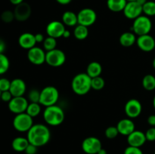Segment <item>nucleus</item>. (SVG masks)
<instances>
[{
    "mask_svg": "<svg viewBox=\"0 0 155 154\" xmlns=\"http://www.w3.org/2000/svg\"><path fill=\"white\" fill-rule=\"evenodd\" d=\"M27 138L29 143L37 147L45 146L49 142L51 132L48 126L43 124H35L27 131Z\"/></svg>",
    "mask_w": 155,
    "mask_h": 154,
    "instance_id": "1",
    "label": "nucleus"
},
{
    "mask_svg": "<svg viewBox=\"0 0 155 154\" xmlns=\"http://www.w3.org/2000/svg\"><path fill=\"white\" fill-rule=\"evenodd\" d=\"M92 78L88 74L81 72L73 78L71 87L74 93L77 95H85L92 89Z\"/></svg>",
    "mask_w": 155,
    "mask_h": 154,
    "instance_id": "2",
    "label": "nucleus"
},
{
    "mask_svg": "<svg viewBox=\"0 0 155 154\" xmlns=\"http://www.w3.org/2000/svg\"><path fill=\"white\" fill-rule=\"evenodd\" d=\"M65 118L63 109L59 106L52 105L45 107L43 112V119L48 125L58 126L64 122Z\"/></svg>",
    "mask_w": 155,
    "mask_h": 154,
    "instance_id": "3",
    "label": "nucleus"
},
{
    "mask_svg": "<svg viewBox=\"0 0 155 154\" xmlns=\"http://www.w3.org/2000/svg\"><path fill=\"white\" fill-rule=\"evenodd\" d=\"M59 99V91L54 86H46L40 91L39 104L44 107L55 105Z\"/></svg>",
    "mask_w": 155,
    "mask_h": 154,
    "instance_id": "4",
    "label": "nucleus"
},
{
    "mask_svg": "<svg viewBox=\"0 0 155 154\" xmlns=\"http://www.w3.org/2000/svg\"><path fill=\"white\" fill-rule=\"evenodd\" d=\"M152 28V23L149 17L141 15L134 20L131 30L138 36L149 34Z\"/></svg>",
    "mask_w": 155,
    "mask_h": 154,
    "instance_id": "5",
    "label": "nucleus"
},
{
    "mask_svg": "<svg viewBox=\"0 0 155 154\" xmlns=\"http://www.w3.org/2000/svg\"><path fill=\"white\" fill-rule=\"evenodd\" d=\"M33 125V117L26 112L17 114L13 119V127L19 132H27Z\"/></svg>",
    "mask_w": 155,
    "mask_h": 154,
    "instance_id": "6",
    "label": "nucleus"
},
{
    "mask_svg": "<svg viewBox=\"0 0 155 154\" xmlns=\"http://www.w3.org/2000/svg\"><path fill=\"white\" fill-rule=\"evenodd\" d=\"M66 61V55L64 52L60 49L55 48L47 51L45 55V63L52 67H59Z\"/></svg>",
    "mask_w": 155,
    "mask_h": 154,
    "instance_id": "7",
    "label": "nucleus"
},
{
    "mask_svg": "<svg viewBox=\"0 0 155 154\" xmlns=\"http://www.w3.org/2000/svg\"><path fill=\"white\" fill-rule=\"evenodd\" d=\"M77 18L78 24L88 27L95 24L97 20V14L93 9L85 8L79 11L77 14Z\"/></svg>",
    "mask_w": 155,
    "mask_h": 154,
    "instance_id": "8",
    "label": "nucleus"
},
{
    "mask_svg": "<svg viewBox=\"0 0 155 154\" xmlns=\"http://www.w3.org/2000/svg\"><path fill=\"white\" fill-rule=\"evenodd\" d=\"M101 148L102 143L96 137H88L82 142V149L86 154H97Z\"/></svg>",
    "mask_w": 155,
    "mask_h": 154,
    "instance_id": "9",
    "label": "nucleus"
},
{
    "mask_svg": "<svg viewBox=\"0 0 155 154\" xmlns=\"http://www.w3.org/2000/svg\"><path fill=\"white\" fill-rule=\"evenodd\" d=\"M8 109L15 115L25 113L28 107L29 101L24 96L13 97L8 103Z\"/></svg>",
    "mask_w": 155,
    "mask_h": 154,
    "instance_id": "10",
    "label": "nucleus"
},
{
    "mask_svg": "<svg viewBox=\"0 0 155 154\" xmlns=\"http://www.w3.org/2000/svg\"><path fill=\"white\" fill-rule=\"evenodd\" d=\"M124 16L130 20H135L142 15V5L136 1L127 2L125 8L123 11Z\"/></svg>",
    "mask_w": 155,
    "mask_h": 154,
    "instance_id": "11",
    "label": "nucleus"
},
{
    "mask_svg": "<svg viewBox=\"0 0 155 154\" xmlns=\"http://www.w3.org/2000/svg\"><path fill=\"white\" fill-rule=\"evenodd\" d=\"M125 113L130 119H134L140 116L142 110V106L137 99H130L126 103L124 107Z\"/></svg>",
    "mask_w": 155,
    "mask_h": 154,
    "instance_id": "12",
    "label": "nucleus"
},
{
    "mask_svg": "<svg viewBox=\"0 0 155 154\" xmlns=\"http://www.w3.org/2000/svg\"><path fill=\"white\" fill-rule=\"evenodd\" d=\"M46 53L39 47H33L28 50L27 58L29 61L34 65H41L45 62Z\"/></svg>",
    "mask_w": 155,
    "mask_h": 154,
    "instance_id": "13",
    "label": "nucleus"
},
{
    "mask_svg": "<svg viewBox=\"0 0 155 154\" xmlns=\"http://www.w3.org/2000/svg\"><path fill=\"white\" fill-rule=\"evenodd\" d=\"M65 30L66 29L64 24L58 21H51L46 27V33L48 36L54 39L63 37V34Z\"/></svg>",
    "mask_w": 155,
    "mask_h": 154,
    "instance_id": "14",
    "label": "nucleus"
},
{
    "mask_svg": "<svg viewBox=\"0 0 155 154\" xmlns=\"http://www.w3.org/2000/svg\"><path fill=\"white\" fill-rule=\"evenodd\" d=\"M136 44L142 51L149 52L154 49L155 39L149 34L139 36L136 39Z\"/></svg>",
    "mask_w": 155,
    "mask_h": 154,
    "instance_id": "15",
    "label": "nucleus"
},
{
    "mask_svg": "<svg viewBox=\"0 0 155 154\" xmlns=\"http://www.w3.org/2000/svg\"><path fill=\"white\" fill-rule=\"evenodd\" d=\"M31 7L27 2H22L15 7L14 14L15 19L18 21H25L29 19L31 15Z\"/></svg>",
    "mask_w": 155,
    "mask_h": 154,
    "instance_id": "16",
    "label": "nucleus"
},
{
    "mask_svg": "<svg viewBox=\"0 0 155 154\" xmlns=\"http://www.w3.org/2000/svg\"><path fill=\"white\" fill-rule=\"evenodd\" d=\"M146 141L145 134L142 131L135 130L130 135L127 136V142L129 143V146L141 147L145 144Z\"/></svg>",
    "mask_w": 155,
    "mask_h": 154,
    "instance_id": "17",
    "label": "nucleus"
},
{
    "mask_svg": "<svg viewBox=\"0 0 155 154\" xmlns=\"http://www.w3.org/2000/svg\"><path fill=\"white\" fill-rule=\"evenodd\" d=\"M27 90V85L23 79L17 78L11 81L10 92L13 97H21L24 96Z\"/></svg>",
    "mask_w": 155,
    "mask_h": 154,
    "instance_id": "18",
    "label": "nucleus"
},
{
    "mask_svg": "<svg viewBox=\"0 0 155 154\" xmlns=\"http://www.w3.org/2000/svg\"><path fill=\"white\" fill-rule=\"evenodd\" d=\"M119 134L128 136L135 131V123L131 119H123L117 125Z\"/></svg>",
    "mask_w": 155,
    "mask_h": 154,
    "instance_id": "19",
    "label": "nucleus"
},
{
    "mask_svg": "<svg viewBox=\"0 0 155 154\" xmlns=\"http://www.w3.org/2000/svg\"><path fill=\"white\" fill-rule=\"evenodd\" d=\"M18 44L24 49H30L36 46V41L35 35L30 33H22L18 38Z\"/></svg>",
    "mask_w": 155,
    "mask_h": 154,
    "instance_id": "20",
    "label": "nucleus"
},
{
    "mask_svg": "<svg viewBox=\"0 0 155 154\" xmlns=\"http://www.w3.org/2000/svg\"><path fill=\"white\" fill-rule=\"evenodd\" d=\"M28 139L24 137H17L12 140V147L16 152H24L29 145Z\"/></svg>",
    "mask_w": 155,
    "mask_h": 154,
    "instance_id": "21",
    "label": "nucleus"
},
{
    "mask_svg": "<svg viewBox=\"0 0 155 154\" xmlns=\"http://www.w3.org/2000/svg\"><path fill=\"white\" fill-rule=\"evenodd\" d=\"M136 34L132 32H126L124 33L120 36V43L122 46L128 48V47L132 46L136 42Z\"/></svg>",
    "mask_w": 155,
    "mask_h": 154,
    "instance_id": "22",
    "label": "nucleus"
},
{
    "mask_svg": "<svg viewBox=\"0 0 155 154\" xmlns=\"http://www.w3.org/2000/svg\"><path fill=\"white\" fill-rule=\"evenodd\" d=\"M102 72V66L98 62L92 61L89 63L86 68V73L91 78L100 76Z\"/></svg>",
    "mask_w": 155,
    "mask_h": 154,
    "instance_id": "23",
    "label": "nucleus"
},
{
    "mask_svg": "<svg viewBox=\"0 0 155 154\" xmlns=\"http://www.w3.org/2000/svg\"><path fill=\"white\" fill-rule=\"evenodd\" d=\"M62 23L65 26H68V27H74V26L77 25L78 24L77 14L71 11H65L62 15Z\"/></svg>",
    "mask_w": 155,
    "mask_h": 154,
    "instance_id": "24",
    "label": "nucleus"
},
{
    "mask_svg": "<svg viewBox=\"0 0 155 154\" xmlns=\"http://www.w3.org/2000/svg\"><path fill=\"white\" fill-rule=\"evenodd\" d=\"M127 3V0H107V6L111 11L120 12L125 8Z\"/></svg>",
    "mask_w": 155,
    "mask_h": 154,
    "instance_id": "25",
    "label": "nucleus"
},
{
    "mask_svg": "<svg viewBox=\"0 0 155 154\" xmlns=\"http://www.w3.org/2000/svg\"><path fill=\"white\" fill-rule=\"evenodd\" d=\"M74 35L78 40H84L89 35V29L87 27L78 24L74 29Z\"/></svg>",
    "mask_w": 155,
    "mask_h": 154,
    "instance_id": "26",
    "label": "nucleus"
},
{
    "mask_svg": "<svg viewBox=\"0 0 155 154\" xmlns=\"http://www.w3.org/2000/svg\"><path fill=\"white\" fill-rule=\"evenodd\" d=\"M142 86L147 91H153L155 89V76L151 74L145 75L142 79Z\"/></svg>",
    "mask_w": 155,
    "mask_h": 154,
    "instance_id": "27",
    "label": "nucleus"
},
{
    "mask_svg": "<svg viewBox=\"0 0 155 154\" xmlns=\"http://www.w3.org/2000/svg\"><path fill=\"white\" fill-rule=\"evenodd\" d=\"M41 104L39 103H29L26 113L30 115L31 117H36L41 113Z\"/></svg>",
    "mask_w": 155,
    "mask_h": 154,
    "instance_id": "28",
    "label": "nucleus"
},
{
    "mask_svg": "<svg viewBox=\"0 0 155 154\" xmlns=\"http://www.w3.org/2000/svg\"><path fill=\"white\" fill-rule=\"evenodd\" d=\"M10 67V61L5 54H0V75L6 73Z\"/></svg>",
    "mask_w": 155,
    "mask_h": 154,
    "instance_id": "29",
    "label": "nucleus"
},
{
    "mask_svg": "<svg viewBox=\"0 0 155 154\" xmlns=\"http://www.w3.org/2000/svg\"><path fill=\"white\" fill-rule=\"evenodd\" d=\"M142 11L145 15L152 17L155 15V2L148 1L142 6Z\"/></svg>",
    "mask_w": 155,
    "mask_h": 154,
    "instance_id": "30",
    "label": "nucleus"
},
{
    "mask_svg": "<svg viewBox=\"0 0 155 154\" xmlns=\"http://www.w3.org/2000/svg\"><path fill=\"white\" fill-rule=\"evenodd\" d=\"M91 85H92V89H94L95 91H100L104 88V85H105V82L102 77H95V78H92Z\"/></svg>",
    "mask_w": 155,
    "mask_h": 154,
    "instance_id": "31",
    "label": "nucleus"
},
{
    "mask_svg": "<svg viewBox=\"0 0 155 154\" xmlns=\"http://www.w3.org/2000/svg\"><path fill=\"white\" fill-rule=\"evenodd\" d=\"M42 44H43L44 49L46 50L47 51H49L55 49L56 46H57V41L54 38L48 36L47 38H45Z\"/></svg>",
    "mask_w": 155,
    "mask_h": 154,
    "instance_id": "32",
    "label": "nucleus"
},
{
    "mask_svg": "<svg viewBox=\"0 0 155 154\" xmlns=\"http://www.w3.org/2000/svg\"><path fill=\"white\" fill-rule=\"evenodd\" d=\"M1 19L5 24H9V23H12L14 21V19H15V14L14 11H5L2 13L1 14Z\"/></svg>",
    "mask_w": 155,
    "mask_h": 154,
    "instance_id": "33",
    "label": "nucleus"
},
{
    "mask_svg": "<svg viewBox=\"0 0 155 154\" xmlns=\"http://www.w3.org/2000/svg\"><path fill=\"white\" fill-rule=\"evenodd\" d=\"M28 99L30 103H39L40 91L37 89H31L28 94Z\"/></svg>",
    "mask_w": 155,
    "mask_h": 154,
    "instance_id": "34",
    "label": "nucleus"
},
{
    "mask_svg": "<svg viewBox=\"0 0 155 154\" xmlns=\"http://www.w3.org/2000/svg\"><path fill=\"white\" fill-rule=\"evenodd\" d=\"M105 137L108 139H114L115 137H117V135L119 134V131H118L117 128V126H110L108 128H106L105 132Z\"/></svg>",
    "mask_w": 155,
    "mask_h": 154,
    "instance_id": "35",
    "label": "nucleus"
},
{
    "mask_svg": "<svg viewBox=\"0 0 155 154\" xmlns=\"http://www.w3.org/2000/svg\"><path fill=\"white\" fill-rule=\"evenodd\" d=\"M11 86V81L6 78L0 79V91L2 92L9 91Z\"/></svg>",
    "mask_w": 155,
    "mask_h": 154,
    "instance_id": "36",
    "label": "nucleus"
},
{
    "mask_svg": "<svg viewBox=\"0 0 155 154\" xmlns=\"http://www.w3.org/2000/svg\"><path fill=\"white\" fill-rule=\"evenodd\" d=\"M124 154H143V152L140 147L129 146L125 149Z\"/></svg>",
    "mask_w": 155,
    "mask_h": 154,
    "instance_id": "37",
    "label": "nucleus"
},
{
    "mask_svg": "<svg viewBox=\"0 0 155 154\" xmlns=\"http://www.w3.org/2000/svg\"><path fill=\"white\" fill-rule=\"evenodd\" d=\"M145 134L148 141H155V127H151L148 128Z\"/></svg>",
    "mask_w": 155,
    "mask_h": 154,
    "instance_id": "38",
    "label": "nucleus"
},
{
    "mask_svg": "<svg viewBox=\"0 0 155 154\" xmlns=\"http://www.w3.org/2000/svg\"><path fill=\"white\" fill-rule=\"evenodd\" d=\"M13 98L12 93L10 91H2L1 94V100L4 102L8 103Z\"/></svg>",
    "mask_w": 155,
    "mask_h": 154,
    "instance_id": "39",
    "label": "nucleus"
},
{
    "mask_svg": "<svg viewBox=\"0 0 155 154\" xmlns=\"http://www.w3.org/2000/svg\"><path fill=\"white\" fill-rule=\"evenodd\" d=\"M37 146H36L33 144H31V143H29V145L27 146V147L26 148L24 152H25L26 154H36V152H37Z\"/></svg>",
    "mask_w": 155,
    "mask_h": 154,
    "instance_id": "40",
    "label": "nucleus"
},
{
    "mask_svg": "<svg viewBox=\"0 0 155 154\" xmlns=\"http://www.w3.org/2000/svg\"><path fill=\"white\" fill-rule=\"evenodd\" d=\"M35 38H36V43H41V42H43L45 40V38H44L43 35L42 33H36L35 35Z\"/></svg>",
    "mask_w": 155,
    "mask_h": 154,
    "instance_id": "41",
    "label": "nucleus"
},
{
    "mask_svg": "<svg viewBox=\"0 0 155 154\" xmlns=\"http://www.w3.org/2000/svg\"><path fill=\"white\" fill-rule=\"evenodd\" d=\"M148 123L151 127H155V115H151L148 116Z\"/></svg>",
    "mask_w": 155,
    "mask_h": 154,
    "instance_id": "42",
    "label": "nucleus"
},
{
    "mask_svg": "<svg viewBox=\"0 0 155 154\" xmlns=\"http://www.w3.org/2000/svg\"><path fill=\"white\" fill-rule=\"evenodd\" d=\"M6 48V44L4 42V40L0 39V54H3L4 51H5Z\"/></svg>",
    "mask_w": 155,
    "mask_h": 154,
    "instance_id": "43",
    "label": "nucleus"
},
{
    "mask_svg": "<svg viewBox=\"0 0 155 154\" xmlns=\"http://www.w3.org/2000/svg\"><path fill=\"white\" fill-rule=\"evenodd\" d=\"M56 2L58 3H59V4L65 5H68L69 3H71L72 2V0H56Z\"/></svg>",
    "mask_w": 155,
    "mask_h": 154,
    "instance_id": "44",
    "label": "nucleus"
},
{
    "mask_svg": "<svg viewBox=\"0 0 155 154\" xmlns=\"http://www.w3.org/2000/svg\"><path fill=\"white\" fill-rule=\"evenodd\" d=\"M9 1H10V2L12 3V4L15 5V6L21 4V3L24 2V0H9Z\"/></svg>",
    "mask_w": 155,
    "mask_h": 154,
    "instance_id": "45",
    "label": "nucleus"
},
{
    "mask_svg": "<svg viewBox=\"0 0 155 154\" xmlns=\"http://www.w3.org/2000/svg\"><path fill=\"white\" fill-rule=\"evenodd\" d=\"M70 36H71V32H70L69 30H66L64 31V33L63 37L64 38H69Z\"/></svg>",
    "mask_w": 155,
    "mask_h": 154,
    "instance_id": "46",
    "label": "nucleus"
},
{
    "mask_svg": "<svg viewBox=\"0 0 155 154\" xmlns=\"http://www.w3.org/2000/svg\"><path fill=\"white\" fill-rule=\"evenodd\" d=\"M136 1L137 2L139 3V4H140L141 5L143 6L144 5H145V3H146L147 2H148V0H136Z\"/></svg>",
    "mask_w": 155,
    "mask_h": 154,
    "instance_id": "47",
    "label": "nucleus"
},
{
    "mask_svg": "<svg viewBox=\"0 0 155 154\" xmlns=\"http://www.w3.org/2000/svg\"><path fill=\"white\" fill-rule=\"evenodd\" d=\"M97 154H107V152L105 149H104V148H101V149L98 151V152Z\"/></svg>",
    "mask_w": 155,
    "mask_h": 154,
    "instance_id": "48",
    "label": "nucleus"
},
{
    "mask_svg": "<svg viewBox=\"0 0 155 154\" xmlns=\"http://www.w3.org/2000/svg\"><path fill=\"white\" fill-rule=\"evenodd\" d=\"M153 106H154V108L155 109V96L154 97V99H153Z\"/></svg>",
    "mask_w": 155,
    "mask_h": 154,
    "instance_id": "49",
    "label": "nucleus"
},
{
    "mask_svg": "<svg viewBox=\"0 0 155 154\" xmlns=\"http://www.w3.org/2000/svg\"><path fill=\"white\" fill-rule=\"evenodd\" d=\"M152 64H153V67H154V69H155V57L154 58V60H153V63H152Z\"/></svg>",
    "mask_w": 155,
    "mask_h": 154,
    "instance_id": "50",
    "label": "nucleus"
},
{
    "mask_svg": "<svg viewBox=\"0 0 155 154\" xmlns=\"http://www.w3.org/2000/svg\"><path fill=\"white\" fill-rule=\"evenodd\" d=\"M127 2H133V1H136V0H127Z\"/></svg>",
    "mask_w": 155,
    "mask_h": 154,
    "instance_id": "51",
    "label": "nucleus"
},
{
    "mask_svg": "<svg viewBox=\"0 0 155 154\" xmlns=\"http://www.w3.org/2000/svg\"><path fill=\"white\" fill-rule=\"evenodd\" d=\"M1 94H2V91H0V99H1Z\"/></svg>",
    "mask_w": 155,
    "mask_h": 154,
    "instance_id": "52",
    "label": "nucleus"
},
{
    "mask_svg": "<svg viewBox=\"0 0 155 154\" xmlns=\"http://www.w3.org/2000/svg\"><path fill=\"white\" fill-rule=\"evenodd\" d=\"M154 154H155V151H154Z\"/></svg>",
    "mask_w": 155,
    "mask_h": 154,
    "instance_id": "53",
    "label": "nucleus"
}]
</instances>
